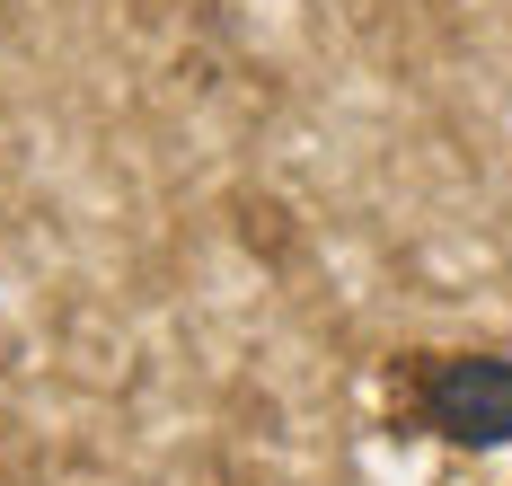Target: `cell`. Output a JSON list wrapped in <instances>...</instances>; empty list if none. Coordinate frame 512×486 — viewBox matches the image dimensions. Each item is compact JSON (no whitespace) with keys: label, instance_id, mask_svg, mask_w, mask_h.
Listing matches in <instances>:
<instances>
[{"label":"cell","instance_id":"obj_1","mask_svg":"<svg viewBox=\"0 0 512 486\" xmlns=\"http://www.w3.org/2000/svg\"><path fill=\"white\" fill-rule=\"evenodd\" d=\"M407 416L433 433V442L504 451L512 442V363L504 354H415Z\"/></svg>","mask_w":512,"mask_h":486}]
</instances>
